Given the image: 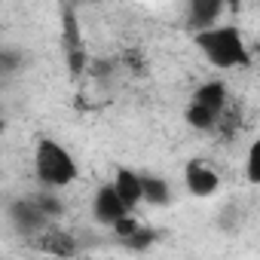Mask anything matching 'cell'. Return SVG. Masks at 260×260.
I'll list each match as a JSON object with an SVG mask.
<instances>
[{
    "label": "cell",
    "mask_w": 260,
    "mask_h": 260,
    "mask_svg": "<svg viewBox=\"0 0 260 260\" xmlns=\"http://www.w3.org/2000/svg\"><path fill=\"white\" fill-rule=\"evenodd\" d=\"M193 43L202 52V58L217 71H239L251 64V49L236 25H211L202 31H193Z\"/></svg>",
    "instance_id": "6da1fadb"
},
{
    "label": "cell",
    "mask_w": 260,
    "mask_h": 260,
    "mask_svg": "<svg viewBox=\"0 0 260 260\" xmlns=\"http://www.w3.org/2000/svg\"><path fill=\"white\" fill-rule=\"evenodd\" d=\"M34 178L49 190H64V187L77 184L80 162L55 138H37V144H34Z\"/></svg>",
    "instance_id": "7a4b0ae2"
},
{
    "label": "cell",
    "mask_w": 260,
    "mask_h": 260,
    "mask_svg": "<svg viewBox=\"0 0 260 260\" xmlns=\"http://www.w3.org/2000/svg\"><path fill=\"white\" fill-rule=\"evenodd\" d=\"M125 214H132V208L119 199V193L113 190V184H101V187L92 193V217H95V223L113 226V223L122 220Z\"/></svg>",
    "instance_id": "3957f363"
},
{
    "label": "cell",
    "mask_w": 260,
    "mask_h": 260,
    "mask_svg": "<svg viewBox=\"0 0 260 260\" xmlns=\"http://www.w3.org/2000/svg\"><path fill=\"white\" fill-rule=\"evenodd\" d=\"M184 184H187V193H190V196H196V199H211V196H217V190H220V175H217L211 166H205L202 159H193V162L184 169Z\"/></svg>",
    "instance_id": "277c9868"
},
{
    "label": "cell",
    "mask_w": 260,
    "mask_h": 260,
    "mask_svg": "<svg viewBox=\"0 0 260 260\" xmlns=\"http://www.w3.org/2000/svg\"><path fill=\"white\" fill-rule=\"evenodd\" d=\"M10 217H13L16 230L25 233V236H37V233H46V230H49V217L34 205V199L16 202V205L10 208Z\"/></svg>",
    "instance_id": "5b68a950"
},
{
    "label": "cell",
    "mask_w": 260,
    "mask_h": 260,
    "mask_svg": "<svg viewBox=\"0 0 260 260\" xmlns=\"http://www.w3.org/2000/svg\"><path fill=\"white\" fill-rule=\"evenodd\" d=\"M223 10H226V0H187V22L193 31H202L217 25Z\"/></svg>",
    "instance_id": "8992f818"
},
{
    "label": "cell",
    "mask_w": 260,
    "mask_h": 260,
    "mask_svg": "<svg viewBox=\"0 0 260 260\" xmlns=\"http://www.w3.org/2000/svg\"><path fill=\"white\" fill-rule=\"evenodd\" d=\"M110 184H113V190L119 193V199H122L128 208H132V211L141 205V172H138V169L119 166Z\"/></svg>",
    "instance_id": "52a82bcc"
},
{
    "label": "cell",
    "mask_w": 260,
    "mask_h": 260,
    "mask_svg": "<svg viewBox=\"0 0 260 260\" xmlns=\"http://www.w3.org/2000/svg\"><path fill=\"white\" fill-rule=\"evenodd\" d=\"M184 119H187L190 128H196V132H214L220 125V119H223V113H217V110H211V107L190 98V104L184 107Z\"/></svg>",
    "instance_id": "ba28073f"
},
{
    "label": "cell",
    "mask_w": 260,
    "mask_h": 260,
    "mask_svg": "<svg viewBox=\"0 0 260 260\" xmlns=\"http://www.w3.org/2000/svg\"><path fill=\"white\" fill-rule=\"evenodd\" d=\"M169 199H172L169 181L159 175L141 172V205H169Z\"/></svg>",
    "instance_id": "9c48e42d"
},
{
    "label": "cell",
    "mask_w": 260,
    "mask_h": 260,
    "mask_svg": "<svg viewBox=\"0 0 260 260\" xmlns=\"http://www.w3.org/2000/svg\"><path fill=\"white\" fill-rule=\"evenodd\" d=\"M226 98H230V92H226V83L223 80H208V83H202L193 92V101H199V104H205V107H211L217 113L226 110Z\"/></svg>",
    "instance_id": "30bf717a"
},
{
    "label": "cell",
    "mask_w": 260,
    "mask_h": 260,
    "mask_svg": "<svg viewBox=\"0 0 260 260\" xmlns=\"http://www.w3.org/2000/svg\"><path fill=\"white\" fill-rule=\"evenodd\" d=\"M55 193H58V190H49V187H46L40 196H34V205H37L46 217H58V214H61V202H58Z\"/></svg>",
    "instance_id": "8fae6325"
},
{
    "label": "cell",
    "mask_w": 260,
    "mask_h": 260,
    "mask_svg": "<svg viewBox=\"0 0 260 260\" xmlns=\"http://www.w3.org/2000/svg\"><path fill=\"white\" fill-rule=\"evenodd\" d=\"M245 169H248V184H260V144H257V141L248 147Z\"/></svg>",
    "instance_id": "7c38bea8"
},
{
    "label": "cell",
    "mask_w": 260,
    "mask_h": 260,
    "mask_svg": "<svg viewBox=\"0 0 260 260\" xmlns=\"http://www.w3.org/2000/svg\"><path fill=\"white\" fill-rule=\"evenodd\" d=\"M19 68V52H0V74H13Z\"/></svg>",
    "instance_id": "4fadbf2b"
},
{
    "label": "cell",
    "mask_w": 260,
    "mask_h": 260,
    "mask_svg": "<svg viewBox=\"0 0 260 260\" xmlns=\"http://www.w3.org/2000/svg\"><path fill=\"white\" fill-rule=\"evenodd\" d=\"M0 132H4V113H0Z\"/></svg>",
    "instance_id": "5bb4252c"
}]
</instances>
